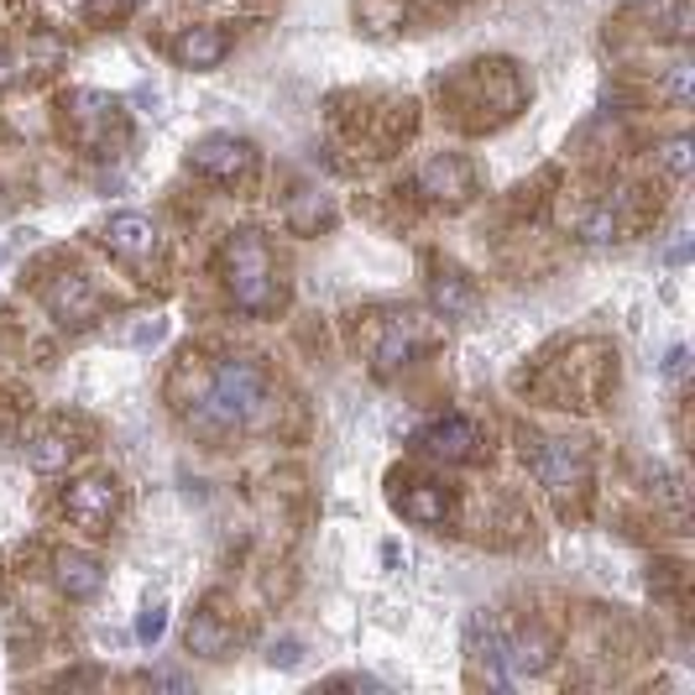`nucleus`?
Here are the masks:
<instances>
[{
    "mask_svg": "<svg viewBox=\"0 0 695 695\" xmlns=\"http://www.w3.org/2000/svg\"><path fill=\"white\" fill-rule=\"evenodd\" d=\"M659 163H664V173H675V178H685V173H691V163H695V153H691V136H669V141H664V153H659Z\"/></svg>",
    "mask_w": 695,
    "mask_h": 695,
    "instance_id": "412c9836",
    "label": "nucleus"
},
{
    "mask_svg": "<svg viewBox=\"0 0 695 695\" xmlns=\"http://www.w3.org/2000/svg\"><path fill=\"white\" fill-rule=\"evenodd\" d=\"M691 79H695L691 58H679V63L669 68V100H675V105H685V100H691Z\"/></svg>",
    "mask_w": 695,
    "mask_h": 695,
    "instance_id": "393cba45",
    "label": "nucleus"
},
{
    "mask_svg": "<svg viewBox=\"0 0 695 695\" xmlns=\"http://www.w3.org/2000/svg\"><path fill=\"white\" fill-rule=\"evenodd\" d=\"M100 236H105V246H110V256L131 262V267H141V262H153L157 256V225L147 221V215H136V209L110 215Z\"/></svg>",
    "mask_w": 695,
    "mask_h": 695,
    "instance_id": "6e6552de",
    "label": "nucleus"
},
{
    "mask_svg": "<svg viewBox=\"0 0 695 695\" xmlns=\"http://www.w3.org/2000/svg\"><path fill=\"white\" fill-rule=\"evenodd\" d=\"M424 345V330H419V320H392L388 324V335L376 340V372L388 376V372H398V366H408L413 361V351Z\"/></svg>",
    "mask_w": 695,
    "mask_h": 695,
    "instance_id": "f3484780",
    "label": "nucleus"
},
{
    "mask_svg": "<svg viewBox=\"0 0 695 695\" xmlns=\"http://www.w3.org/2000/svg\"><path fill=\"white\" fill-rule=\"evenodd\" d=\"M330 215H335V209H330V199H324V194H314V188H304V199L288 204V225H293V231H304V236H309V231H320Z\"/></svg>",
    "mask_w": 695,
    "mask_h": 695,
    "instance_id": "aec40b11",
    "label": "nucleus"
},
{
    "mask_svg": "<svg viewBox=\"0 0 695 695\" xmlns=\"http://www.w3.org/2000/svg\"><path fill=\"white\" fill-rule=\"evenodd\" d=\"M225 52H231V32L221 27H184L173 37V58L184 68H215L225 63Z\"/></svg>",
    "mask_w": 695,
    "mask_h": 695,
    "instance_id": "ddd939ff",
    "label": "nucleus"
},
{
    "mask_svg": "<svg viewBox=\"0 0 695 695\" xmlns=\"http://www.w3.org/2000/svg\"><path fill=\"white\" fill-rule=\"evenodd\" d=\"M147 685H163V691H188V675H178V669H153Z\"/></svg>",
    "mask_w": 695,
    "mask_h": 695,
    "instance_id": "bb28decb",
    "label": "nucleus"
},
{
    "mask_svg": "<svg viewBox=\"0 0 695 695\" xmlns=\"http://www.w3.org/2000/svg\"><path fill=\"white\" fill-rule=\"evenodd\" d=\"M419 444H424L429 456H440V460H450V466H460V460H476V450H481V429H476L471 419L450 413V419H434V424L419 434Z\"/></svg>",
    "mask_w": 695,
    "mask_h": 695,
    "instance_id": "9d476101",
    "label": "nucleus"
},
{
    "mask_svg": "<svg viewBox=\"0 0 695 695\" xmlns=\"http://www.w3.org/2000/svg\"><path fill=\"white\" fill-rule=\"evenodd\" d=\"M68 136L85 141L89 153H105L110 136L120 141V105L100 89H74L68 95Z\"/></svg>",
    "mask_w": 695,
    "mask_h": 695,
    "instance_id": "20e7f679",
    "label": "nucleus"
},
{
    "mask_svg": "<svg viewBox=\"0 0 695 695\" xmlns=\"http://www.w3.org/2000/svg\"><path fill=\"white\" fill-rule=\"evenodd\" d=\"M52 580H58V591H63L68 601H89V596L105 586V570H100L95 555H85V549H68V555L52 560Z\"/></svg>",
    "mask_w": 695,
    "mask_h": 695,
    "instance_id": "9b49d317",
    "label": "nucleus"
},
{
    "mask_svg": "<svg viewBox=\"0 0 695 695\" xmlns=\"http://www.w3.org/2000/svg\"><path fill=\"white\" fill-rule=\"evenodd\" d=\"M528 466L539 476V487H549L555 497H576V492H586V481H591V456H586V444H576V440H539L534 456H528Z\"/></svg>",
    "mask_w": 695,
    "mask_h": 695,
    "instance_id": "7ed1b4c3",
    "label": "nucleus"
},
{
    "mask_svg": "<svg viewBox=\"0 0 695 695\" xmlns=\"http://www.w3.org/2000/svg\"><path fill=\"white\" fill-rule=\"evenodd\" d=\"M136 0H89V21H120L131 17Z\"/></svg>",
    "mask_w": 695,
    "mask_h": 695,
    "instance_id": "a878e982",
    "label": "nucleus"
},
{
    "mask_svg": "<svg viewBox=\"0 0 695 695\" xmlns=\"http://www.w3.org/2000/svg\"><path fill=\"white\" fill-rule=\"evenodd\" d=\"M623 199H601L591 209V215H586V225H580V241H586V246H607V241H617L623 236Z\"/></svg>",
    "mask_w": 695,
    "mask_h": 695,
    "instance_id": "6ab92c4d",
    "label": "nucleus"
},
{
    "mask_svg": "<svg viewBox=\"0 0 695 695\" xmlns=\"http://www.w3.org/2000/svg\"><path fill=\"white\" fill-rule=\"evenodd\" d=\"M685 366H691V351H685V345H675V351H669V361H664V372L685 376Z\"/></svg>",
    "mask_w": 695,
    "mask_h": 695,
    "instance_id": "cd10ccee",
    "label": "nucleus"
},
{
    "mask_svg": "<svg viewBox=\"0 0 695 695\" xmlns=\"http://www.w3.org/2000/svg\"><path fill=\"white\" fill-rule=\"evenodd\" d=\"M298 659H304V644H298V638H272V644H267V664H272V669H293Z\"/></svg>",
    "mask_w": 695,
    "mask_h": 695,
    "instance_id": "b1692460",
    "label": "nucleus"
},
{
    "mask_svg": "<svg viewBox=\"0 0 695 695\" xmlns=\"http://www.w3.org/2000/svg\"><path fill=\"white\" fill-rule=\"evenodd\" d=\"M116 508H120V492H116V481H110V476H85V481H74V487L63 492V512L79 528H89V534L110 528Z\"/></svg>",
    "mask_w": 695,
    "mask_h": 695,
    "instance_id": "423d86ee",
    "label": "nucleus"
},
{
    "mask_svg": "<svg viewBox=\"0 0 695 695\" xmlns=\"http://www.w3.org/2000/svg\"><path fill=\"white\" fill-rule=\"evenodd\" d=\"M79 444L68 440V429H37L32 440H27V466L32 471H63L68 460H74Z\"/></svg>",
    "mask_w": 695,
    "mask_h": 695,
    "instance_id": "a211bd4d",
    "label": "nucleus"
},
{
    "mask_svg": "<svg viewBox=\"0 0 695 695\" xmlns=\"http://www.w3.org/2000/svg\"><path fill=\"white\" fill-rule=\"evenodd\" d=\"M549 638H544L539 628H523L512 633V638H502V664H508V675H539V669H549Z\"/></svg>",
    "mask_w": 695,
    "mask_h": 695,
    "instance_id": "dca6fc26",
    "label": "nucleus"
},
{
    "mask_svg": "<svg viewBox=\"0 0 695 695\" xmlns=\"http://www.w3.org/2000/svg\"><path fill=\"white\" fill-rule=\"evenodd\" d=\"M6 79H11V58L0 52V85H6Z\"/></svg>",
    "mask_w": 695,
    "mask_h": 695,
    "instance_id": "c85d7f7f",
    "label": "nucleus"
},
{
    "mask_svg": "<svg viewBox=\"0 0 695 695\" xmlns=\"http://www.w3.org/2000/svg\"><path fill=\"white\" fill-rule=\"evenodd\" d=\"M188 163H194V173L215 178V184H236V178H246L256 168V147L236 131H215L188 153Z\"/></svg>",
    "mask_w": 695,
    "mask_h": 695,
    "instance_id": "39448f33",
    "label": "nucleus"
},
{
    "mask_svg": "<svg viewBox=\"0 0 695 695\" xmlns=\"http://www.w3.org/2000/svg\"><path fill=\"white\" fill-rule=\"evenodd\" d=\"M419 194H429V199H440V204H466L476 194L471 163H466V157H456V153L429 157L424 168H419Z\"/></svg>",
    "mask_w": 695,
    "mask_h": 695,
    "instance_id": "1a4fd4ad",
    "label": "nucleus"
},
{
    "mask_svg": "<svg viewBox=\"0 0 695 695\" xmlns=\"http://www.w3.org/2000/svg\"><path fill=\"white\" fill-rule=\"evenodd\" d=\"M225 288L241 314H272L277 309V272L272 252L256 231H236L225 241Z\"/></svg>",
    "mask_w": 695,
    "mask_h": 695,
    "instance_id": "f03ea898",
    "label": "nucleus"
},
{
    "mask_svg": "<svg viewBox=\"0 0 695 695\" xmlns=\"http://www.w3.org/2000/svg\"><path fill=\"white\" fill-rule=\"evenodd\" d=\"M163 633H168V607H163V601L141 607V617H136V638H141V644H163Z\"/></svg>",
    "mask_w": 695,
    "mask_h": 695,
    "instance_id": "5701e85b",
    "label": "nucleus"
},
{
    "mask_svg": "<svg viewBox=\"0 0 695 695\" xmlns=\"http://www.w3.org/2000/svg\"><path fill=\"white\" fill-rule=\"evenodd\" d=\"M48 309H52V320L58 324L85 330V324L100 314V293H95V283H89L85 272H58L48 283Z\"/></svg>",
    "mask_w": 695,
    "mask_h": 695,
    "instance_id": "0eeeda50",
    "label": "nucleus"
},
{
    "mask_svg": "<svg viewBox=\"0 0 695 695\" xmlns=\"http://www.w3.org/2000/svg\"><path fill=\"white\" fill-rule=\"evenodd\" d=\"M398 512L419 528H444L450 512H456V502H450V492H444L440 481H413V487L398 497Z\"/></svg>",
    "mask_w": 695,
    "mask_h": 695,
    "instance_id": "f8f14e48",
    "label": "nucleus"
},
{
    "mask_svg": "<svg viewBox=\"0 0 695 695\" xmlns=\"http://www.w3.org/2000/svg\"><path fill=\"white\" fill-rule=\"evenodd\" d=\"M178 376H188L194 392L188 388H168V392L194 434L221 440V434H236V429L272 424V413H277L267 372H262L252 356H231V361H221V366H209V372L194 366V356H184Z\"/></svg>",
    "mask_w": 695,
    "mask_h": 695,
    "instance_id": "f257e3e1",
    "label": "nucleus"
},
{
    "mask_svg": "<svg viewBox=\"0 0 695 695\" xmlns=\"http://www.w3.org/2000/svg\"><path fill=\"white\" fill-rule=\"evenodd\" d=\"M136 345V351H147V345H163L168 340V320L163 314H141V320L131 324V335H126Z\"/></svg>",
    "mask_w": 695,
    "mask_h": 695,
    "instance_id": "4be33fe9",
    "label": "nucleus"
},
{
    "mask_svg": "<svg viewBox=\"0 0 695 695\" xmlns=\"http://www.w3.org/2000/svg\"><path fill=\"white\" fill-rule=\"evenodd\" d=\"M429 304H434V314H444V320H471L476 309H481V293H476L471 277H460V272H434Z\"/></svg>",
    "mask_w": 695,
    "mask_h": 695,
    "instance_id": "2eb2a0df",
    "label": "nucleus"
},
{
    "mask_svg": "<svg viewBox=\"0 0 695 695\" xmlns=\"http://www.w3.org/2000/svg\"><path fill=\"white\" fill-rule=\"evenodd\" d=\"M188 654H199V659H225L231 644H236V628L225 623L215 607H199L194 611V623H188Z\"/></svg>",
    "mask_w": 695,
    "mask_h": 695,
    "instance_id": "4468645a",
    "label": "nucleus"
}]
</instances>
